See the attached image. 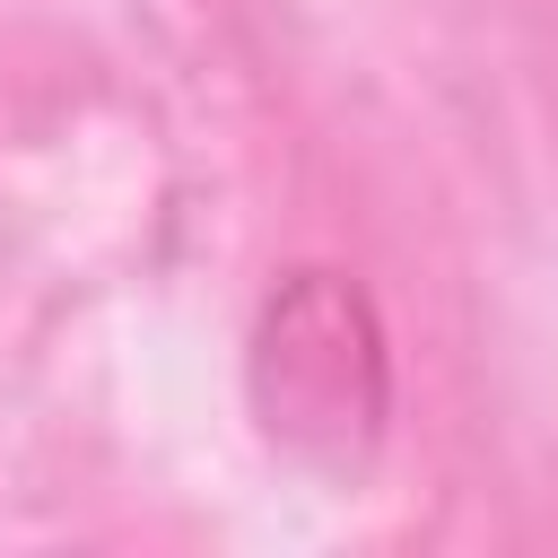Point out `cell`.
<instances>
[{"label":"cell","instance_id":"6da1fadb","mask_svg":"<svg viewBox=\"0 0 558 558\" xmlns=\"http://www.w3.org/2000/svg\"><path fill=\"white\" fill-rule=\"evenodd\" d=\"M253 418L262 436L305 471H366L384 418H392V349L357 279L340 270H288L262 296L253 323Z\"/></svg>","mask_w":558,"mask_h":558}]
</instances>
